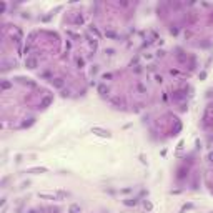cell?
<instances>
[{"mask_svg": "<svg viewBox=\"0 0 213 213\" xmlns=\"http://www.w3.org/2000/svg\"><path fill=\"white\" fill-rule=\"evenodd\" d=\"M70 213H80V208L78 206H72V208H70Z\"/></svg>", "mask_w": 213, "mask_h": 213, "instance_id": "cell-1", "label": "cell"}]
</instances>
